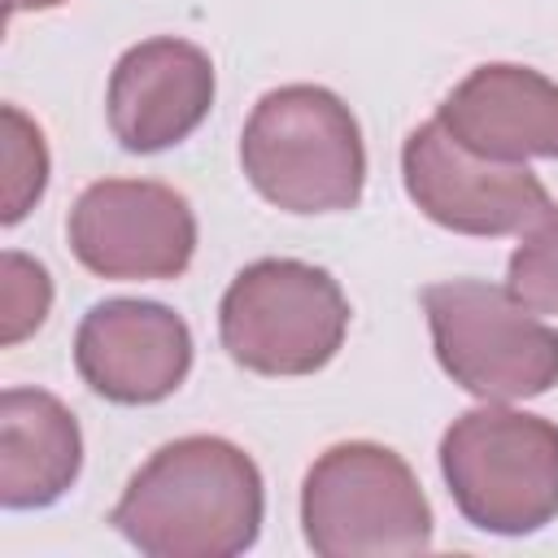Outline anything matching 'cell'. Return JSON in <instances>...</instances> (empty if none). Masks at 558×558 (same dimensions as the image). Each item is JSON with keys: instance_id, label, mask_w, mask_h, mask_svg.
<instances>
[{"instance_id": "7c38bea8", "label": "cell", "mask_w": 558, "mask_h": 558, "mask_svg": "<svg viewBox=\"0 0 558 558\" xmlns=\"http://www.w3.org/2000/svg\"><path fill=\"white\" fill-rule=\"evenodd\" d=\"M83 471V432L70 405L44 388L0 392V501L39 510L70 493Z\"/></svg>"}, {"instance_id": "5bb4252c", "label": "cell", "mask_w": 558, "mask_h": 558, "mask_svg": "<svg viewBox=\"0 0 558 558\" xmlns=\"http://www.w3.org/2000/svg\"><path fill=\"white\" fill-rule=\"evenodd\" d=\"M506 292L532 314H558V205H549L510 253Z\"/></svg>"}, {"instance_id": "9c48e42d", "label": "cell", "mask_w": 558, "mask_h": 558, "mask_svg": "<svg viewBox=\"0 0 558 558\" xmlns=\"http://www.w3.org/2000/svg\"><path fill=\"white\" fill-rule=\"evenodd\" d=\"M83 384L118 405L166 401L192 371V331L161 301H96L74 331Z\"/></svg>"}, {"instance_id": "3957f363", "label": "cell", "mask_w": 558, "mask_h": 558, "mask_svg": "<svg viewBox=\"0 0 558 558\" xmlns=\"http://www.w3.org/2000/svg\"><path fill=\"white\" fill-rule=\"evenodd\" d=\"M440 475L458 514L493 536H532L558 519V423L488 401L440 436Z\"/></svg>"}, {"instance_id": "8fae6325", "label": "cell", "mask_w": 558, "mask_h": 558, "mask_svg": "<svg viewBox=\"0 0 558 558\" xmlns=\"http://www.w3.org/2000/svg\"><path fill=\"white\" fill-rule=\"evenodd\" d=\"M436 122L484 161L523 166L527 157H558V83L514 61L475 65L440 100Z\"/></svg>"}, {"instance_id": "6da1fadb", "label": "cell", "mask_w": 558, "mask_h": 558, "mask_svg": "<svg viewBox=\"0 0 558 558\" xmlns=\"http://www.w3.org/2000/svg\"><path fill=\"white\" fill-rule=\"evenodd\" d=\"M266 514L257 462L222 436L161 445L122 488L109 523L148 558H235Z\"/></svg>"}, {"instance_id": "277c9868", "label": "cell", "mask_w": 558, "mask_h": 558, "mask_svg": "<svg viewBox=\"0 0 558 558\" xmlns=\"http://www.w3.org/2000/svg\"><path fill=\"white\" fill-rule=\"evenodd\" d=\"M301 527L318 558H388L432 549V506L410 462L375 440L318 453L301 484Z\"/></svg>"}, {"instance_id": "30bf717a", "label": "cell", "mask_w": 558, "mask_h": 558, "mask_svg": "<svg viewBox=\"0 0 558 558\" xmlns=\"http://www.w3.org/2000/svg\"><path fill=\"white\" fill-rule=\"evenodd\" d=\"M214 105V61L205 48L157 35L126 48L109 74V131L126 153L183 144Z\"/></svg>"}, {"instance_id": "9a60e30c", "label": "cell", "mask_w": 558, "mask_h": 558, "mask_svg": "<svg viewBox=\"0 0 558 558\" xmlns=\"http://www.w3.org/2000/svg\"><path fill=\"white\" fill-rule=\"evenodd\" d=\"M48 305H52L48 270L35 257L9 248L0 257V344L4 349L22 344L48 318Z\"/></svg>"}, {"instance_id": "5b68a950", "label": "cell", "mask_w": 558, "mask_h": 558, "mask_svg": "<svg viewBox=\"0 0 558 558\" xmlns=\"http://www.w3.org/2000/svg\"><path fill=\"white\" fill-rule=\"evenodd\" d=\"M218 336L231 362L244 371L314 375L340 353L349 336V301L323 266L262 257L227 283Z\"/></svg>"}, {"instance_id": "8992f818", "label": "cell", "mask_w": 558, "mask_h": 558, "mask_svg": "<svg viewBox=\"0 0 558 558\" xmlns=\"http://www.w3.org/2000/svg\"><path fill=\"white\" fill-rule=\"evenodd\" d=\"M436 362L480 401H527L558 384V331L484 279L423 288Z\"/></svg>"}, {"instance_id": "7a4b0ae2", "label": "cell", "mask_w": 558, "mask_h": 558, "mask_svg": "<svg viewBox=\"0 0 558 558\" xmlns=\"http://www.w3.org/2000/svg\"><path fill=\"white\" fill-rule=\"evenodd\" d=\"M240 166L283 214H340L362 201L366 148L349 105L318 83L266 92L244 131Z\"/></svg>"}, {"instance_id": "2e32d148", "label": "cell", "mask_w": 558, "mask_h": 558, "mask_svg": "<svg viewBox=\"0 0 558 558\" xmlns=\"http://www.w3.org/2000/svg\"><path fill=\"white\" fill-rule=\"evenodd\" d=\"M57 4H65V0H9V17L26 13V9H57Z\"/></svg>"}, {"instance_id": "ba28073f", "label": "cell", "mask_w": 558, "mask_h": 558, "mask_svg": "<svg viewBox=\"0 0 558 558\" xmlns=\"http://www.w3.org/2000/svg\"><path fill=\"white\" fill-rule=\"evenodd\" d=\"M401 183L432 222L458 235H510L549 209V192L527 166L466 153L436 118L405 135Z\"/></svg>"}, {"instance_id": "4fadbf2b", "label": "cell", "mask_w": 558, "mask_h": 558, "mask_svg": "<svg viewBox=\"0 0 558 558\" xmlns=\"http://www.w3.org/2000/svg\"><path fill=\"white\" fill-rule=\"evenodd\" d=\"M0 122H4V135H0L4 140V148H0V166H4L0 222L13 227V222H22L35 209V201L48 187V148H44L39 126L17 105H4Z\"/></svg>"}, {"instance_id": "52a82bcc", "label": "cell", "mask_w": 558, "mask_h": 558, "mask_svg": "<svg viewBox=\"0 0 558 558\" xmlns=\"http://www.w3.org/2000/svg\"><path fill=\"white\" fill-rule=\"evenodd\" d=\"M70 253L100 279H174L196 253V214L157 179H100L65 222Z\"/></svg>"}]
</instances>
